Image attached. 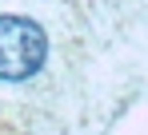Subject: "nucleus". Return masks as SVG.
Masks as SVG:
<instances>
[{
	"label": "nucleus",
	"mask_w": 148,
	"mask_h": 135,
	"mask_svg": "<svg viewBox=\"0 0 148 135\" xmlns=\"http://www.w3.org/2000/svg\"><path fill=\"white\" fill-rule=\"evenodd\" d=\"M48 60V36L24 16H0V80H32Z\"/></svg>",
	"instance_id": "obj_1"
}]
</instances>
